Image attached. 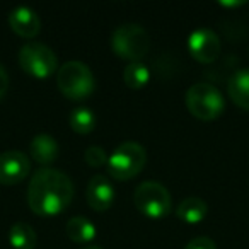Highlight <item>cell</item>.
Here are the masks:
<instances>
[{
    "label": "cell",
    "instance_id": "2e32d148",
    "mask_svg": "<svg viewBox=\"0 0 249 249\" xmlns=\"http://www.w3.org/2000/svg\"><path fill=\"white\" fill-rule=\"evenodd\" d=\"M9 242L14 249H35L38 244V235L33 225L26 222H16L9 231Z\"/></svg>",
    "mask_w": 249,
    "mask_h": 249
},
{
    "label": "cell",
    "instance_id": "3957f363",
    "mask_svg": "<svg viewBox=\"0 0 249 249\" xmlns=\"http://www.w3.org/2000/svg\"><path fill=\"white\" fill-rule=\"evenodd\" d=\"M147 164V150L139 142H123L107 157V173L113 179L126 181L143 171Z\"/></svg>",
    "mask_w": 249,
    "mask_h": 249
},
{
    "label": "cell",
    "instance_id": "5bb4252c",
    "mask_svg": "<svg viewBox=\"0 0 249 249\" xmlns=\"http://www.w3.org/2000/svg\"><path fill=\"white\" fill-rule=\"evenodd\" d=\"M208 213V205L198 196H188L178 205L176 215L186 224H200Z\"/></svg>",
    "mask_w": 249,
    "mask_h": 249
},
{
    "label": "cell",
    "instance_id": "6da1fadb",
    "mask_svg": "<svg viewBox=\"0 0 249 249\" xmlns=\"http://www.w3.org/2000/svg\"><path fill=\"white\" fill-rule=\"evenodd\" d=\"M28 205L36 215L53 217L65 210L73 198V183L63 171L41 167L28 186Z\"/></svg>",
    "mask_w": 249,
    "mask_h": 249
},
{
    "label": "cell",
    "instance_id": "7402d4cb",
    "mask_svg": "<svg viewBox=\"0 0 249 249\" xmlns=\"http://www.w3.org/2000/svg\"><path fill=\"white\" fill-rule=\"evenodd\" d=\"M241 4H242V2H220V5H231V7H232V5L235 7V5H241Z\"/></svg>",
    "mask_w": 249,
    "mask_h": 249
},
{
    "label": "cell",
    "instance_id": "9a60e30c",
    "mask_svg": "<svg viewBox=\"0 0 249 249\" xmlns=\"http://www.w3.org/2000/svg\"><path fill=\"white\" fill-rule=\"evenodd\" d=\"M67 235L77 244H87L96 237V225L82 215L72 217L65 225Z\"/></svg>",
    "mask_w": 249,
    "mask_h": 249
},
{
    "label": "cell",
    "instance_id": "8fae6325",
    "mask_svg": "<svg viewBox=\"0 0 249 249\" xmlns=\"http://www.w3.org/2000/svg\"><path fill=\"white\" fill-rule=\"evenodd\" d=\"M86 198L92 210L96 212L109 210L114 201V188L111 184V181L106 176H103V174L92 176L89 184H87Z\"/></svg>",
    "mask_w": 249,
    "mask_h": 249
},
{
    "label": "cell",
    "instance_id": "7c38bea8",
    "mask_svg": "<svg viewBox=\"0 0 249 249\" xmlns=\"http://www.w3.org/2000/svg\"><path fill=\"white\" fill-rule=\"evenodd\" d=\"M58 142L50 133H38L33 137L31 143H29V154L43 167H48L50 164L55 162L58 157Z\"/></svg>",
    "mask_w": 249,
    "mask_h": 249
},
{
    "label": "cell",
    "instance_id": "603a6c76",
    "mask_svg": "<svg viewBox=\"0 0 249 249\" xmlns=\"http://www.w3.org/2000/svg\"><path fill=\"white\" fill-rule=\"evenodd\" d=\"M80 249H103V248H99V246H84Z\"/></svg>",
    "mask_w": 249,
    "mask_h": 249
},
{
    "label": "cell",
    "instance_id": "277c9868",
    "mask_svg": "<svg viewBox=\"0 0 249 249\" xmlns=\"http://www.w3.org/2000/svg\"><path fill=\"white\" fill-rule=\"evenodd\" d=\"M111 48L130 63L140 62L150 50V36L140 24H121L111 35Z\"/></svg>",
    "mask_w": 249,
    "mask_h": 249
},
{
    "label": "cell",
    "instance_id": "30bf717a",
    "mask_svg": "<svg viewBox=\"0 0 249 249\" xmlns=\"http://www.w3.org/2000/svg\"><path fill=\"white\" fill-rule=\"evenodd\" d=\"M9 26L21 38L33 39L41 31V19L35 9L28 5H19L12 9L9 14Z\"/></svg>",
    "mask_w": 249,
    "mask_h": 249
},
{
    "label": "cell",
    "instance_id": "7a4b0ae2",
    "mask_svg": "<svg viewBox=\"0 0 249 249\" xmlns=\"http://www.w3.org/2000/svg\"><path fill=\"white\" fill-rule=\"evenodd\" d=\"M56 86L60 92L72 101H82L96 89V79L89 65L79 60L65 62L56 72Z\"/></svg>",
    "mask_w": 249,
    "mask_h": 249
},
{
    "label": "cell",
    "instance_id": "44dd1931",
    "mask_svg": "<svg viewBox=\"0 0 249 249\" xmlns=\"http://www.w3.org/2000/svg\"><path fill=\"white\" fill-rule=\"evenodd\" d=\"M7 89H9V73L5 70L4 63H0V99L5 96Z\"/></svg>",
    "mask_w": 249,
    "mask_h": 249
},
{
    "label": "cell",
    "instance_id": "52a82bcc",
    "mask_svg": "<svg viewBox=\"0 0 249 249\" xmlns=\"http://www.w3.org/2000/svg\"><path fill=\"white\" fill-rule=\"evenodd\" d=\"M19 65L36 79H46L58 69V58L50 46L39 41H29L19 50Z\"/></svg>",
    "mask_w": 249,
    "mask_h": 249
},
{
    "label": "cell",
    "instance_id": "e0dca14e",
    "mask_svg": "<svg viewBox=\"0 0 249 249\" xmlns=\"http://www.w3.org/2000/svg\"><path fill=\"white\" fill-rule=\"evenodd\" d=\"M96 114L94 111H90V107L86 106H77L70 111L69 114V124L70 128L79 135H87L96 128Z\"/></svg>",
    "mask_w": 249,
    "mask_h": 249
},
{
    "label": "cell",
    "instance_id": "d6986e66",
    "mask_svg": "<svg viewBox=\"0 0 249 249\" xmlns=\"http://www.w3.org/2000/svg\"><path fill=\"white\" fill-rule=\"evenodd\" d=\"M107 154L106 150L103 149L101 145H90L86 149L84 152V160L89 164L90 167H101L107 164Z\"/></svg>",
    "mask_w": 249,
    "mask_h": 249
},
{
    "label": "cell",
    "instance_id": "4fadbf2b",
    "mask_svg": "<svg viewBox=\"0 0 249 249\" xmlns=\"http://www.w3.org/2000/svg\"><path fill=\"white\" fill-rule=\"evenodd\" d=\"M227 92L235 106L249 111V69H239L232 73L227 84Z\"/></svg>",
    "mask_w": 249,
    "mask_h": 249
},
{
    "label": "cell",
    "instance_id": "9c48e42d",
    "mask_svg": "<svg viewBox=\"0 0 249 249\" xmlns=\"http://www.w3.org/2000/svg\"><path fill=\"white\" fill-rule=\"evenodd\" d=\"M31 171L29 157L21 150H5L0 154V184L12 186L28 178Z\"/></svg>",
    "mask_w": 249,
    "mask_h": 249
},
{
    "label": "cell",
    "instance_id": "ffe728a7",
    "mask_svg": "<svg viewBox=\"0 0 249 249\" xmlns=\"http://www.w3.org/2000/svg\"><path fill=\"white\" fill-rule=\"evenodd\" d=\"M184 249H217L213 239L207 237V235H200V237H195L184 246Z\"/></svg>",
    "mask_w": 249,
    "mask_h": 249
},
{
    "label": "cell",
    "instance_id": "ac0fdd59",
    "mask_svg": "<svg viewBox=\"0 0 249 249\" xmlns=\"http://www.w3.org/2000/svg\"><path fill=\"white\" fill-rule=\"evenodd\" d=\"M149 79L150 70L142 62L128 63L123 70V80L130 89H142V87H145L149 84Z\"/></svg>",
    "mask_w": 249,
    "mask_h": 249
},
{
    "label": "cell",
    "instance_id": "5b68a950",
    "mask_svg": "<svg viewBox=\"0 0 249 249\" xmlns=\"http://www.w3.org/2000/svg\"><path fill=\"white\" fill-rule=\"evenodd\" d=\"M186 107L195 118L201 121H212L224 113L225 101L222 92L208 82L193 84L186 90Z\"/></svg>",
    "mask_w": 249,
    "mask_h": 249
},
{
    "label": "cell",
    "instance_id": "ba28073f",
    "mask_svg": "<svg viewBox=\"0 0 249 249\" xmlns=\"http://www.w3.org/2000/svg\"><path fill=\"white\" fill-rule=\"evenodd\" d=\"M190 55L200 63H212L220 56L222 45L217 33L208 28H198L188 36Z\"/></svg>",
    "mask_w": 249,
    "mask_h": 249
},
{
    "label": "cell",
    "instance_id": "8992f818",
    "mask_svg": "<svg viewBox=\"0 0 249 249\" xmlns=\"http://www.w3.org/2000/svg\"><path fill=\"white\" fill-rule=\"evenodd\" d=\"M133 203L142 215L159 220L171 212L173 200L166 186H162L157 181H143L137 186Z\"/></svg>",
    "mask_w": 249,
    "mask_h": 249
}]
</instances>
